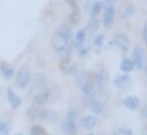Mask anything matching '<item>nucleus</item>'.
<instances>
[{
	"label": "nucleus",
	"mask_w": 147,
	"mask_h": 135,
	"mask_svg": "<svg viewBox=\"0 0 147 135\" xmlns=\"http://www.w3.org/2000/svg\"><path fill=\"white\" fill-rule=\"evenodd\" d=\"M91 80L94 84V86L96 87V89H103L106 87L107 84V73L105 70L98 71L95 73L91 74Z\"/></svg>",
	"instance_id": "11"
},
{
	"label": "nucleus",
	"mask_w": 147,
	"mask_h": 135,
	"mask_svg": "<svg viewBox=\"0 0 147 135\" xmlns=\"http://www.w3.org/2000/svg\"><path fill=\"white\" fill-rule=\"evenodd\" d=\"M14 135H24V134H23V133H15Z\"/></svg>",
	"instance_id": "34"
},
{
	"label": "nucleus",
	"mask_w": 147,
	"mask_h": 135,
	"mask_svg": "<svg viewBox=\"0 0 147 135\" xmlns=\"http://www.w3.org/2000/svg\"><path fill=\"white\" fill-rule=\"evenodd\" d=\"M122 135H133V132L131 128H127V127H121L119 130H118Z\"/></svg>",
	"instance_id": "29"
},
{
	"label": "nucleus",
	"mask_w": 147,
	"mask_h": 135,
	"mask_svg": "<svg viewBox=\"0 0 147 135\" xmlns=\"http://www.w3.org/2000/svg\"><path fill=\"white\" fill-rule=\"evenodd\" d=\"M52 98H53L52 89H49L48 87H45L33 93L31 97V105L37 106V108H44L52 101Z\"/></svg>",
	"instance_id": "4"
},
{
	"label": "nucleus",
	"mask_w": 147,
	"mask_h": 135,
	"mask_svg": "<svg viewBox=\"0 0 147 135\" xmlns=\"http://www.w3.org/2000/svg\"><path fill=\"white\" fill-rule=\"evenodd\" d=\"M72 1H75V2H79L80 0H72Z\"/></svg>",
	"instance_id": "36"
},
{
	"label": "nucleus",
	"mask_w": 147,
	"mask_h": 135,
	"mask_svg": "<svg viewBox=\"0 0 147 135\" xmlns=\"http://www.w3.org/2000/svg\"><path fill=\"white\" fill-rule=\"evenodd\" d=\"M13 124L8 119H0V135H10Z\"/></svg>",
	"instance_id": "21"
},
{
	"label": "nucleus",
	"mask_w": 147,
	"mask_h": 135,
	"mask_svg": "<svg viewBox=\"0 0 147 135\" xmlns=\"http://www.w3.org/2000/svg\"><path fill=\"white\" fill-rule=\"evenodd\" d=\"M76 51H77V55H78L79 57H85V56L90 53V48H88L86 45H84V46H82V47L76 48Z\"/></svg>",
	"instance_id": "27"
},
{
	"label": "nucleus",
	"mask_w": 147,
	"mask_h": 135,
	"mask_svg": "<svg viewBox=\"0 0 147 135\" xmlns=\"http://www.w3.org/2000/svg\"><path fill=\"white\" fill-rule=\"evenodd\" d=\"M132 61L134 63V66L138 70H141L144 68L145 64V51L141 47H136L133 49V56H132Z\"/></svg>",
	"instance_id": "14"
},
{
	"label": "nucleus",
	"mask_w": 147,
	"mask_h": 135,
	"mask_svg": "<svg viewBox=\"0 0 147 135\" xmlns=\"http://www.w3.org/2000/svg\"><path fill=\"white\" fill-rule=\"evenodd\" d=\"M31 84L33 85L34 88H37L38 90L39 89H42L45 87H47V82H46V78L44 74L41 73H37L34 76H32V79H31Z\"/></svg>",
	"instance_id": "18"
},
{
	"label": "nucleus",
	"mask_w": 147,
	"mask_h": 135,
	"mask_svg": "<svg viewBox=\"0 0 147 135\" xmlns=\"http://www.w3.org/2000/svg\"><path fill=\"white\" fill-rule=\"evenodd\" d=\"M61 124V129L65 135H77L78 134V122L77 119L67 117L60 121Z\"/></svg>",
	"instance_id": "6"
},
{
	"label": "nucleus",
	"mask_w": 147,
	"mask_h": 135,
	"mask_svg": "<svg viewBox=\"0 0 147 135\" xmlns=\"http://www.w3.org/2000/svg\"><path fill=\"white\" fill-rule=\"evenodd\" d=\"M80 92L83 93L84 97H95L96 96V87L94 86V84L92 82V80H90L88 82H86L82 88H80Z\"/></svg>",
	"instance_id": "17"
},
{
	"label": "nucleus",
	"mask_w": 147,
	"mask_h": 135,
	"mask_svg": "<svg viewBox=\"0 0 147 135\" xmlns=\"http://www.w3.org/2000/svg\"><path fill=\"white\" fill-rule=\"evenodd\" d=\"M86 38H87V32L85 29H79L76 31L75 37L72 39V48L76 49L78 47H82L86 45Z\"/></svg>",
	"instance_id": "15"
},
{
	"label": "nucleus",
	"mask_w": 147,
	"mask_h": 135,
	"mask_svg": "<svg viewBox=\"0 0 147 135\" xmlns=\"http://www.w3.org/2000/svg\"><path fill=\"white\" fill-rule=\"evenodd\" d=\"M52 47L54 51L60 57L61 68L71 63V51H72V35L71 25L63 23L56 27L52 35Z\"/></svg>",
	"instance_id": "1"
},
{
	"label": "nucleus",
	"mask_w": 147,
	"mask_h": 135,
	"mask_svg": "<svg viewBox=\"0 0 147 135\" xmlns=\"http://www.w3.org/2000/svg\"><path fill=\"white\" fill-rule=\"evenodd\" d=\"M111 40H113L111 42H113L115 46H117L123 53H126V51L129 50L130 41H129V38H127L125 34H123V33H118V34H116Z\"/></svg>",
	"instance_id": "13"
},
{
	"label": "nucleus",
	"mask_w": 147,
	"mask_h": 135,
	"mask_svg": "<svg viewBox=\"0 0 147 135\" xmlns=\"http://www.w3.org/2000/svg\"><path fill=\"white\" fill-rule=\"evenodd\" d=\"M84 104L93 114H100L105 109L103 103L96 97H84Z\"/></svg>",
	"instance_id": "8"
},
{
	"label": "nucleus",
	"mask_w": 147,
	"mask_h": 135,
	"mask_svg": "<svg viewBox=\"0 0 147 135\" xmlns=\"http://www.w3.org/2000/svg\"><path fill=\"white\" fill-rule=\"evenodd\" d=\"M26 117L32 121L41 120V121H46L49 124H57L61 121V118L56 111L47 109L45 106L44 108H37V106L31 105L28 110Z\"/></svg>",
	"instance_id": "2"
},
{
	"label": "nucleus",
	"mask_w": 147,
	"mask_h": 135,
	"mask_svg": "<svg viewBox=\"0 0 147 135\" xmlns=\"http://www.w3.org/2000/svg\"><path fill=\"white\" fill-rule=\"evenodd\" d=\"M144 71H145V74L147 76V62L144 64Z\"/></svg>",
	"instance_id": "32"
},
{
	"label": "nucleus",
	"mask_w": 147,
	"mask_h": 135,
	"mask_svg": "<svg viewBox=\"0 0 147 135\" xmlns=\"http://www.w3.org/2000/svg\"><path fill=\"white\" fill-rule=\"evenodd\" d=\"M119 69H121L123 72H125V73L132 72V71L136 69L132 58H124V59H122V62L119 63Z\"/></svg>",
	"instance_id": "22"
},
{
	"label": "nucleus",
	"mask_w": 147,
	"mask_h": 135,
	"mask_svg": "<svg viewBox=\"0 0 147 135\" xmlns=\"http://www.w3.org/2000/svg\"><path fill=\"white\" fill-rule=\"evenodd\" d=\"M78 126L87 132H93L98 125V118L95 114H85L78 118Z\"/></svg>",
	"instance_id": "7"
},
{
	"label": "nucleus",
	"mask_w": 147,
	"mask_h": 135,
	"mask_svg": "<svg viewBox=\"0 0 147 135\" xmlns=\"http://www.w3.org/2000/svg\"><path fill=\"white\" fill-rule=\"evenodd\" d=\"M6 100L9 104V108L13 110V111H16L18 110L22 104H23V98L22 96L11 87H8L6 89Z\"/></svg>",
	"instance_id": "5"
},
{
	"label": "nucleus",
	"mask_w": 147,
	"mask_h": 135,
	"mask_svg": "<svg viewBox=\"0 0 147 135\" xmlns=\"http://www.w3.org/2000/svg\"><path fill=\"white\" fill-rule=\"evenodd\" d=\"M142 39H144V41L147 46V24L144 26V30H142Z\"/></svg>",
	"instance_id": "30"
},
{
	"label": "nucleus",
	"mask_w": 147,
	"mask_h": 135,
	"mask_svg": "<svg viewBox=\"0 0 147 135\" xmlns=\"http://www.w3.org/2000/svg\"><path fill=\"white\" fill-rule=\"evenodd\" d=\"M142 117H145V118H147V105L144 108V110H142Z\"/></svg>",
	"instance_id": "31"
},
{
	"label": "nucleus",
	"mask_w": 147,
	"mask_h": 135,
	"mask_svg": "<svg viewBox=\"0 0 147 135\" xmlns=\"http://www.w3.org/2000/svg\"><path fill=\"white\" fill-rule=\"evenodd\" d=\"M31 79H32V73L30 71V69L26 65H22L20 66L14 76V84L15 87L20 90H25L30 84H31Z\"/></svg>",
	"instance_id": "3"
},
{
	"label": "nucleus",
	"mask_w": 147,
	"mask_h": 135,
	"mask_svg": "<svg viewBox=\"0 0 147 135\" xmlns=\"http://www.w3.org/2000/svg\"><path fill=\"white\" fill-rule=\"evenodd\" d=\"M29 135H48V134L40 124H33L29 129Z\"/></svg>",
	"instance_id": "25"
},
{
	"label": "nucleus",
	"mask_w": 147,
	"mask_h": 135,
	"mask_svg": "<svg viewBox=\"0 0 147 135\" xmlns=\"http://www.w3.org/2000/svg\"><path fill=\"white\" fill-rule=\"evenodd\" d=\"M115 1L116 0H107V3H114L115 5Z\"/></svg>",
	"instance_id": "33"
},
{
	"label": "nucleus",
	"mask_w": 147,
	"mask_h": 135,
	"mask_svg": "<svg viewBox=\"0 0 147 135\" xmlns=\"http://www.w3.org/2000/svg\"><path fill=\"white\" fill-rule=\"evenodd\" d=\"M145 135H147V130H146V133H145Z\"/></svg>",
	"instance_id": "37"
},
{
	"label": "nucleus",
	"mask_w": 147,
	"mask_h": 135,
	"mask_svg": "<svg viewBox=\"0 0 147 135\" xmlns=\"http://www.w3.org/2000/svg\"><path fill=\"white\" fill-rule=\"evenodd\" d=\"M99 26H100V21H99V18H98V17H92V16H90L85 30L88 31L90 33H96V31L99 30Z\"/></svg>",
	"instance_id": "20"
},
{
	"label": "nucleus",
	"mask_w": 147,
	"mask_h": 135,
	"mask_svg": "<svg viewBox=\"0 0 147 135\" xmlns=\"http://www.w3.org/2000/svg\"><path fill=\"white\" fill-rule=\"evenodd\" d=\"M114 85L116 88L121 90H127L132 86V79L127 74H122L114 79Z\"/></svg>",
	"instance_id": "12"
},
{
	"label": "nucleus",
	"mask_w": 147,
	"mask_h": 135,
	"mask_svg": "<svg viewBox=\"0 0 147 135\" xmlns=\"http://www.w3.org/2000/svg\"><path fill=\"white\" fill-rule=\"evenodd\" d=\"M87 135H95V134H94V133H92V132H88V134H87Z\"/></svg>",
	"instance_id": "35"
},
{
	"label": "nucleus",
	"mask_w": 147,
	"mask_h": 135,
	"mask_svg": "<svg viewBox=\"0 0 147 135\" xmlns=\"http://www.w3.org/2000/svg\"><path fill=\"white\" fill-rule=\"evenodd\" d=\"M15 72H16V69L11 63H9L7 61L0 62V76L5 80H13Z\"/></svg>",
	"instance_id": "10"
},
{
	"label": "nucleus",
	"mask_w": 147,
	"mask_h": 135,
	"mask_svg": "<svg viewBox=\"0 0 147 135\" xmlns=\"http://www.w3.org/2000/svg\"><path fill=\"white\" fill-rule=\"evenodd\" d=\"M103 14H102V23L105 26H111L115 21V5L114 3H107L103 6Z\"/></svg>",
	"instance_id": "9"
},
{
	"label": "nucleus",
	"mask_w": 147,
	"mask_h": 135,
	"mask_svg": "<svg viewBox=\"0 0 147 135\" xmlns=\"http://www.w3.org/2000/svg\"><path fill=\"white\" fill-rule=\"evenodd\" d=\"M92 42H93V45H94L96 48H101L102 45H103V42H105V34H102V33H96V34L94 35Z\"/></svg>",
	"instance_id": "26"
},
{
	"label": "nucleus",
	"mask_w": 147,
	"mask_h": 135,
	"mask_svg": "<svg viewBox=\"0 0 147 135\" xmlns=\"http://www.w3.org/2000/svg\"><path fill=\"white\" fill-rule=\"evenodd\" d=\"M134 13H136V8H134V6H132V5H127V6L125 7V9H124V15H125L126 17L132 16Z\"/></svg>",
	"instance_id": "28"
},
{
	"label": "nucleus",
	"mask_w": 147,
	"mask_h": 135,
	"mask_svg": "<svg viewBox=\"0 0 147 135\" xmlns=\"http://www.w3.org/2000/svg\"><path fill=\"white\" fill-rule=\"evenodd\" d=\"M79 71L80 70H79V68H78L77 64L69 63L68 65H65V66L62 68V73L65 74V76H69V77H75Z\"/></svg>",
	"instance_id": "23"
},
{
	"label": "nucleus",
	"mask_w": 147,
	"mask_h": 135,
	"mask_svg": "<svg viewBox=\"0 0 147 135\" xmlns=\"http://www.w3.org/2000/svg\"><path fill=\"white\" fill-rule=\"evenodd\" d=\"M123 104H124L125 108H127L129 110L134 111V110H137V109L139 108V105H140V100H139L137 96L130 95V96H126V97L123 100Z\"/></svg>",
	"instance_id": "19"
},
{
	"label": "nucleus",
	"mask_w": 147,
	"mask_h": 135,
	"mask_svg": "<svg viewBox=\"0 0 147 135\" xmlns=\"http://www.w3.org/2000/svg\"><path fill=\"white\" fill-rule=\"evenodd\" d=\"M103 9V3L101 1H95L92 3L91 9H90V16L92 17H98L100 15V13Z\"/></svg>",
	"instance_id": "24"
},
{
	"label": "nucleus",
	"mask_w": 147,
	"mask_h": 135,
	"mask_svg": "<svg viewBox=\"0 0 147 135\" xmlns=\"http://www.w3.org/2000/svg\"><path fill=\"white\" fill-rule=\"evenodd\" d=\"M74 79H75V85L80 89L86 82H88L91 80V74L88 72H86V71H79L74 77Z\"/></svg>",
	"instance_id": "16"
}]
</instances>
